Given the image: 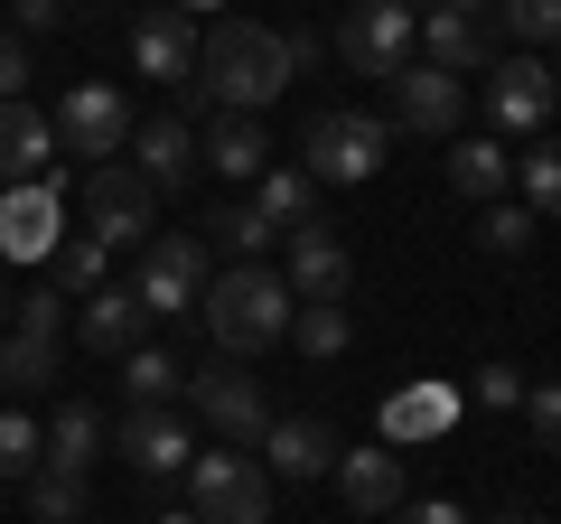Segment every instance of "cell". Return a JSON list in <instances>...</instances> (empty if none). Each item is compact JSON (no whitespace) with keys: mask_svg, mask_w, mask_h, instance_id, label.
Segmentation results:
<instances>
[{"mask_svg":"<svg viewBox=\"0 0 561 524\" xmlns=\"http://www.w3.org/2000/svg\"><path fill=\"white\" fill-rule=\"evenodd\" d=\"M505 524H552V515H505Z\"/></svg>","mask_w":561,"mask_h":524,"instance_id":"ee69618b","label":"cell"},{"mask_svg":"<svg viewBox=\"0 0 561 524\" xmlns=\"http://www.w3.org/2000/svg\"><path fill=\"white\" fill-rule=\"evenodd\" d=\"M57 169V132L38 103H0V187H28Z\"/></svg>","mask_w":561,"mask_h":524,"instance_id":"44dd1931","label":"cell"},{"mask_svg":"<svg viewBox=\"0 0 561 524\" xmlns=\"http://www.w3.org/2000/svg\"><path fill=\"white\" fill-rule=\"evenodd\" d=\"M38 449H47V431L28 422L20 403H0V478H28V468H38Z\"/></svg>","mask_w":561,"mask_h":524,"instance_id":"836d02e7","label":"cell"},{"mask_svg":"<svg viewBox=\"0 0 561 524\" xmlns=\"http://www.w3.org/2000/svg\"><path fill=\"white\" fill-rule=\"evenodd\" d=\"M290 300H346L356 291V262H346V243L328 235V225H290Z\"/></svg>","mask_w":561,"mask_h":524,"instance_id":"2e32d148","label":"cell"},{"mask_svg":"<svg viewBox=\"0 0 561 524\" xmlns=\"http://www.w3.org/2000/svg\"><path fill=\"white\" fill-rule=\"evenodd\" d=\"M131 66L150 84H197V38H187L179 10H140L131 20Z\"/></svg>","mask_w":561,"mask_h":524,"instance_id":"ac0fdd59","label":"cell"},{"mask_svg":"<svg viewBox=\"0 0 561 524\" xmlns=\"http://www.w3.org/2000/svg\"><path fill=\"white\" fill-rule=\"evenodd\" d=\"M160 524H197V515H160Z\"/></svg>","mask_w":561,"mask_h":524,"instance_id":"bcb514c9","label":"cell"},{"mask_svg":"<svg viewBox=\"0 0 561 524\" xmlns=\"http://www.w3.org/2000/svg\"><path fill=\"white\" fill-rule=\"evenodd\" d=\"M383 84H393V122H402V132H421V141H459V122H468V76L412 57L402 76H383Z\"/></svg>","mask_w":561,"mask_h":524,"instance_id":"9c48e42d","label":"cell"},{"mask_svg":"<svg viewBox=\"0 0 561 524\" xmlns=\"http://www.w3.org/2000/svg\"><path fill=\"white\" fill-rule=\"evenodd\" d=\"M57 356H66V338L57 328H0V394H38V384H57Z\"/></svg>","mask_w":561,"mask_h":524,"instance_id":"603a6c76","label":"cell"},{"mask_svg":"<svg viewBox=\"0 0 561 524\" xmlns=\"http://www.w3.org/2000/svg\"><path fill=\"white\" fill-rule=\"evenodd\" d=\"M206 243H216V253H234V262H253L262 243H272V225L253 216V197H234V206H216V216H206Z\"/></svg>","mask_w":561,"mask_h":524,"instance_id":"d6a6232c","label":"cell"},{"mask_svg":"<svg viewBox=\"0 0 561 524\" xmlns=\"http://www.w3.org/2000/svg\"><path fill=\"white\" fill-rule=\"evenodd\" d=\"M47 282H57L66 300H84V291L103 282V243L84 235V225H76V235H57V253H47Z\"/></svg>","mask_w":561,"mask_h":524,"instance_id":"4dcf8cb0","label":"cell"},{"mask_svg":"<svg viewBox=\"0 0 561 524\" xmlns=\"http://www.w3.org/2000/svg\"><path fill=\"white\" fill-rule=\"evenodd\" d=\"M383 524H468V515H459L449 497H402V505H393Z\"/></svg>","mask_w":561,"mask_h":524,"instance_id":"60d3db41","label":"cell"},{"mask_svg":"<svg viewBox=\"0 0 561 524\" xmlns=\"http://www.w3.org/2000/svg\"><path fill=\"white\" fill-rule=\"evenodd\" d=\"M131 291H140V309H150V319L197 309V291H206V235H150V243H140Z\"/></svg>","mask_w":561,"mask_h":524,"instance_id":"ba28073f","label":"cell"},{"mask_svg":"<svg viewBox=\"0 0 561 524\" xmlns=\"http://www.w3.org/2000/svg\"><path fill=\"white\" fill-rule=\"evenodd\" d=\"M140 338H150V309H140L131 282H94L84 291V309H76V346L84 356H131Z\"/></svg>","mask_w":561,"mask_h":524,"instance_id":"9a60e30c","label":"cell"},{"mask_svg":"<svg viewBox=\"0 0 561 524\" xmlns=\"http://www.w3.org/2000/svg\"><path fill=\"white\" fill-rule=\"evenodd\" d=\"M113 441V431L94 422L84 403H66L57 422H47V449H38V468H66V478H94V449Z\"/></svg>","mask_w":561,"mask_h":524,"instance_id":"d4e9b609","label":"cell"},{"mask_svg":"<svg viewBox=\"0 0 561 524\" xmlns=\"http://www.w3.org/2000/svg\"><path fill=\"white\" fill-rule=\"evenodd\" d=\"M552 84H561V47H552Z\"/></svg>","mask_w":561,"mask_h":524,"instance_id":"7dc6e473","label":"cell"},{"mask_svg":"<svg viewBox=\"0 0 561 524\" xmlns=\"http://www.w3.org/2000/svg\"><path fill=\"white\" fill-rule=\"evenodd\" d=\"M328 478H337L346 515H375V524H383V515L402 505V449H337Z\"/></svg>","mask_w":561,"mask_h":524,"instance_id":"d6986e66","label":"cell"},{"mask_svg":"<svg viewBox=\"0 0 561 524\" xmlns=\"http://www.w3.org/2000/svg\"><path fill=\"white\" fill-rule=\"evenodd\" d=\"M515 179H524V206H534V216H561V132H542V141L524 150Z\"/></svg>","mask_w":561,"mask_h":524,"instance_id":"1f68e13d","label":"cell"},{"mask_svg":"<svg viewBox=\"0 0 561 524\" xmlns=\"http://www.w3.org/2000/svg\"><path fill=\"white\" fill-rule=\"evenodd\" d=\"M169 10H179V20L187 10H197V20H225V0H169Z\"/></svg>","mask_w":561,"mask_h":524,"instance_id":"7bdbcfd3","label":"cell"},{"mask_svg":"<svg viewBox=\"0 0 561 524\" xmlns=\"http://www.w3.org/2000/svg\"><path fill=\"white\" fill-rule=\"evenodd\" d=\"M197 309H206V328H216V346L225 356H262V346H280L290 338V282L280 272H262V262H234V272H206V291H197Z\"/></svg>","mask_w":561,"mask_h":524,"instance_id":"7a4b0ae2","label":"cell"},{"mask_svg":"<svg viewBox=\"0 0 561 524\" xmlns=\"http://www.w3.org/2000/svg\"><path fill=\"white\" fill-rule=\"evenodd\" d=\"M290 338H300L309 365H328V356L356 346V319H346V300H300V309H290Z\"/></svg>","mask_w":561,"mask_h":524,"instance_id":"4316f807","label":"cell"},{"mask_svg":"<svg viewBox=\"0 0 561 524\" xmlns=\"http://www.w3.org/2000/svg\"><path fill=\"white\" fill-rule=\"evenodd\" d=\"M496 20L534 47H561V0H496Z\"/></svg>","mask_w":561,"mask_h":524,"instance_id":"e575fe53","label":"cell"},{"mask_svg":"<svg viewBox=\"0 0 561 524\" xmlns=\"http://www.w3.org/2000/svg\"><path fill=\"white\" fill-rule=\"evenodd\" d=\"M412 47H421V20L402 10V0H356L346 29H337V57L356 66V76H402Z\"/></svg>","mask_w":561,"mask_h":524,"instance_id":"30bf717a","label":"cell"},{"mask_svg":"<svg viewBox=\"0 0 561 524\" xmlns=\"http://www.w3.org/2000/svg\"><path fill=\"white\" fill-rule=\"evenodd\" d=\"M486 29H496V10H486V0H440V10H431V20H421V57L431 66H449V76H486Z\"/></svg>","mask_w":561,"mask_h":524,"instance_id":"4fadbf2b","label":"cell"},{"mask_svg":"<svg viewBox=\"0 0 561 524\" xmlns=\"http://www.w3.org/2000/svg\"><path fill=\"white\" fill-rule=\"evenodd\" d=\"M478 235H486V253H524V243H534V206H486L478 216Z\"/></svg>","mask_w":561,"mask_h":524,"instance_id":"d590c367","label":"cell"},{"mask_svg":"<svg viewBox=\"0 0 561 524\" xmlns=\"http://www.w3.org/2000/svg\"><path fill=\"white\" fill-rule=\"evenodd\" d=\"M113 449H122V459H131L140 468V478H187V459H197V431H187L179 422V412H122V422H113Z\"/></svg>","mask_w":561,"mask_h":524,"instance_id":"5bb4252c","label":"cell"},{"mask_svg":"<svg viewBox=\"0 0 561 524\" xmlns=\"http://www.w3.org/2000/svg\"><path fill=\"white\" fill-rule=\"evenodd\" d=\"M383 150H393V132H383L375 113H319V122L300 132V169H309L319 187H356V179H375Z\"/></svg>","mask_w":561,"mask_h":524,"instance_id":"277c9868","label":"cell"},{"mask_svg":"<svg viewBox=\"0 0 561 524\" xmlns=\"http://www.w3.org/2000/svg\"><path fill=\"white\" fill-rule=\"evenodd\" d=\"M449 422H459V384H402V394H383V449L440 441Z\"/></svg>","mask_w":561,"mask_h":524,"instance_id":"ffe728a7","label":"cell"},{"mask_svg":"<svg viewBox=\"0 0 561 524\" xmlns=\"http://www.w3.org/2000/svg\"><path fill=\"white\" fill-rule=\"evenodd\" d=\"M187 403H197V422L216 431L225 449H243V441H262V431H272V403H262V384L243 375L234 356H216V365H187Z\"/></svg>","mask_w":561,"mask_h":524,"instance_id":"52a82bcc","label":"cell"},{"mask_svg":"<svg viewBox=\"0 0 561 524\" xmlns=\"http://www.w3.org/2000/svg\"><path fill=\"white\" fill-rule=\"evenodd\" d=\"M28 76H38V66H28L20 29H10V38H0V103H28Z\"/></svg>","mask_w":561,"mask_h":524,"instance_id":"ab89813d","label":"cell"},{"mask_svg":"<svg viewBox=\"0 0 561 524\" xmlns=\"http://www.w3.org/2000/svg\"><path fill=\"white\" fill-rule=\"evenodd\" d=\"M20 319H28V328H57V338H66V291L47 282V272H38V282L20 291Z\"/></svg>","mask_w":561,"mask_h":524,"instance_id":"f35d334b","label":"cell"},{"mask_svg":"<svg viewBox=\"0 0 561 524\" xmlns=\"http://www.w3.org/2000/svg\"><path fill=\"white\" fill-rule=\"evenodd\" d=\"M187 515L197 524H272V478L243 449H197L187 459Z\"/></svg>","mask_w":561,"mask_h":524,"instance_id":"3957f363","label":"cell"},{"mask_svg":"<svg viewBox=\"0 0 561 524\" xmlns=\"http://www.w3.org/2000/svg\"><path fill=\"white\" fill-rule=\"evenodd\" d=\"M524 422H534V441L561 459V384H534V394H524Z\"/></svg>","mask_w":561,"mask_h":524,"instance_id":"74e56055","label":"cell"},{"mask_svg":"<svg viewBox=\"0 0 561 524\" xmlns=\"http://www.w3.org/2000/svg\"><path fill=\"white\" fill-rule=\"evenodd\" d=\"M131 150H140L131 169H140L150 187H179L187 169H197V132H187L179 113H160V122H131Z\"/></svg>","mask_w":561,"mask_h":524,"instance_id":"cb8c5ba5","label":"cell"},{"mask_svg":"<svg viewBox=\"0 0 561 524\" xmlns=\"http://www.w3.org/2000/svg\"><path fill=\"white\" fill-rule=\"evenodd\" d=\"M57 235H66V179L57 169L28 179V187H0V253L10 262H47Z\"/></svg>","mask_w":561,"mask_h":524,"instance_id":"8fae6325","label":"cell"},{"mask_svg":"<svg viewBox=\"0 0 561 524\" xmlns=\"http://www.w3.org/2000/svg\"><path fill=\"white\" fill-rule=\"evenodd\" d=\"M290 76H300V66H290V38L262 29V20H216L197 38V94L225 103V113H262Z\"/></svg>","mask_w":561,"mask_h":524,"instance_id":"6da1fadb","label":"cell"},{"mask_svg":"<svg viewBox=\"0 0 561 524\" xmlns=\"http://www.w3.org/2000/svg\"><path fill=\"white\" fill-rule=\"evenodd\" d=\"M552 103H561V84H552V66H542V57H505V66H486V113H496L505 132L542 141V132H552Z\"/></svg>","mask_w":561,"mask_h":524,"instance_id":"7c38bea8","label":"cell"},{"mask_svg":"<svg viewBox=\"0 0 561 524\" xmlns=\"http://www.w3.org/2000/svg\"><path fill=\"white\" fill-rule=\"evenodd\" d=\"M20 10V29H66V0H10Z\"/></svg>","mask_w":561,"mask_h":524,"instance_id":"b9f144b4","label":"cell"},{"mask_svg":"<svg viewBox=\"0 0 561 524\" xmlns=\"http://www.w3.org/2000/svg\"><path fill=\"white\" fill-rule=\"evenodd\" d=\"M337 468V431L309 422V412H272L262 431V478H328Z\"/></svg>","mask_w":561,"mask_h":524,"instance_id":"e0dca14e","label":"cell"},{"mask_svg":"<svg viewBox=\"0 0 561 524\" xmlns=\"http://www.w3.org/2000/svg\"><path fill=\"white\" fill-rule=\"evenodd\" d=\"M47 132H57V160H84V169H103L122 141H131V103L113 94V84H66L57 94V113H47Z\"/></svg>","mask_w":561,"mask_h":524,"instance_id":"5b68a950","label":"cell"},{"mask_svg":"<svg viewBox=\"0 0 561 524\" xmlns=\"http://www.w3.org/2000/svg\"><path fill=\"white\" fill-rule=\"evenodd\" d=\"M0 328H10V291H0Z\"/></svg>","mask_w":561,"mask_h":524,"instance_id":"f6af8a7d","label":"cell"},{"mask_svg":"<svg viewBox=\"0 0 561 524\" xmlns=\"http://www.w3.org/2000/svg\"><path fill=\"white\" fill-rule=\"evenodd\" d=\"M505 179H515V160H505L496 141H459V150H449V187H459V197L496 206V197H505Z\"/></svg>","mask_w":561,"mask_h":524,"instance_id":"f1b7e54d","label":"cell"},{"mask_svg":"<svg viewBox=\"0 0 561 524\" xmlns=\"http://www.w3.org/2000/svg\"><path fill=\"white\" fill-rule=\"evenodd\" d=\"M28 515L38 524H84V505H94V478H66V468H28Z\"/></svg>","mask_w":561,"mask_h":524,"instance_id":"f546056e","label":"cell"},{"mask_svg":"<svg viewBox=\"0 0 561 524\" xmlns=\"http://www.w3.org/2000/svg\"><path fill=\"white\" fill-rule=\"evenodd\" d=\"M524 394H534L524 365H478V403H486V412H524Z\"/></svg>","mask_w":561,"mask_h":524,"instance_id":"8d00e7d4","label":"cell"},{"mask_svg":"<svg viewBox=\"0 0 561 524\" xmlns=\"http://www.w3.org/2000/svg\"><path fill=\"white\" fill-rule=\"evenodd\" d=\"M84 235L103 243V253H113V243H150L160 235V187L140 179V169H122V160H103L94 179H84Z\"/></svg>","mask_w":561,"mask_h":524,"instance_id":"8992f818","label":"cell"},{"mask_svg":"<svg viewBox=\"0 0 561 524\" xmlns=\"http://www.w3.org/2000/svg\"><path fill=\"white\" fill-rule=\"evenodd\" d=\"M197 160L216 169V179H234V187L262 179V169H272V132H262V113H225L216 132L197 141Z\"/></svg>","mask_w":561,"mask_h":524,"instance_id":"7402d4cb","label":"cell"},{"mask_svg":"<svg viewBox=\"0 0 561 524\" xmlns=\"http://www.w3.org/2000/svg\"><path fill=\"white\" fill-rule=\"evenodd\" d=\"M309 206H319V179H309V169H262V179H253V216L272 225V235L309 225Z\"/></svg>","mask_w":561,"mask_h":524,"instance_id":"484cf974","label":"cell"},{"mask_svg":"<svg viewBox=\"0 0 561 524\" xmlns=\"http://www.w3.org/2000/svg\"><path fill=\"white\" fill-rule=\"evenodd\" d=\"M431 10H440V0H431Z\"/></svg>","mask_w":561,"mask_h":524,"instance_id":"c3c4849f","label":"cell"},{"mask_svg":"<svg viewBox=\"0 0 561 524\" xmlns=\"http://www.w3.org/2000/svg\"><path fill=\"white\" fill-rule=\"evenodd\" d=\"M122 384H131L140 412H160V403H179V394H187V365L169 356V346H131V356H122Z\"/></svg>","mask_w":561,"mask_h":524,"instance_id":"83f0119b","label":"cell"}]
</instances>
